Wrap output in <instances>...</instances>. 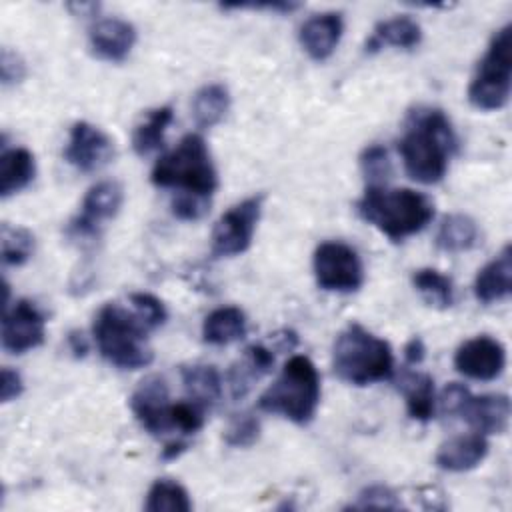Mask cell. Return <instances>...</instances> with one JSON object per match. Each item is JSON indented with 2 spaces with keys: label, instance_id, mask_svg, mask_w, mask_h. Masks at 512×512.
Instances as JSON below:
<instances>
[{
  "label": "cell",
  "instance_id": "6da1fadb",
  "mask_svg": "<svg viewBox=\"0 0 512 512\" xmlns=\"http://www.w3.org/2000/svg\"><path fill=\"white\" fill-rule=\"evenodd\" d=\"M458 140L440 108L420 106L408 114L398 150L406 174L422 184H436L448 170Z\"/></svg>",
  "mask_w": 512,
  "mask_h": 512
},
{
  "label": "cell",
  "instance_id": "7a4b0ae2",
  "mask_svg": "<svg viewBox=\"0 0 512 512\" xmlns=\"http://www.w3.org/2000/svg\"><path fill=\"white\" fill-rule=\"evenodd\" d=\"M356 210L362 220L398 242L426 228L434 216V202L410 188L368 186Z\"/></svg>",
  "mask_w": 512,
  "mask_h": 512
},
{
  "label": "cell",
  "instance_id": "3957f363",
  "mask_svg": "<svg viewBox=\"0 0 512 512\" xmlns=\"http://www.w3.org/2000/svg\"><path fill=\"white\" fill-rule=\"evenodd\" d=\"M92 332L100 354L122 370L144 368L154 358L146 344L148 326L134 310H126L116 302H108L98 310Z\"/></svg>",
  "mask_w": 512,
  "mask_h": 512
},
{
  "label": "cell",
  "instance_id": "277c9868",
  "mask_svg": "<svg viewBox=\"0 0 512 512\" xmlns=\"http://www.w3.org/2000/svg\"><path fill=\"white\" fill-rule=\"evenodd\" d=\"M334 374L354 386L388 380L394 372L392 348L360 324H348L332 348Z\"/></svg>",
  "mask_w": 512,
  "mask_h": 512
},
{
  "label": "cell",
  "instance_id": "5b68a950",
  "mask_svg": "<svg viewBox=\"0 0 512 512\" xmlns=\"http://www.w3.org/2000/svg\"><path fill=\"white\" fill-rule=\"evenodd\" d=\"M152 184L210 198L218 186V174L210 150L200 134L184 136L176 148L160 156L150 174Z\"/></svg>",
  "mask_w": 512,
  "mask_h": 512
},
{
  "label": "cell",
  "instance_id": "8992f818",
  "mask_svg": "<svg viewBox=\"0 0 512 512\" xmlns=\"http://www.w3.org/2000/svg\"><path fill=\"white\" fill-rule=\"evenodd\" d=\"M320 404V376L308 356L296 354L284 366L276 382L260 396L264 412L280 414L294 424H308Z\"/></svg>",
  "mask_w": 512,
  "mask_h": 512
},
{
  "label": "cell",
  "instance_id": "52a82bcc",
  "mask_svg": "<svg viewBox=\"0 0 512 512\" xmlns=\"http://www.w3.org/2000/svg\"><path fill=\"white\" fill-rule=\"evenodd\" d=\"M502 26L490 40L468 86V100L478 110H498L508 102L512 78V34Z\"/></svg>",
  "mask_w": 512,
  "mask_h": 512
},
{
  "label": "cell",
  "instance_id": "ba28073f",
  "mask_svg": "<svg viewBox=\"0 0 512 512\" xmlns=\"http://www.w3.org/2000/svg\"><path fill=\"white\" fill-rule=\"evenodd\" d=\"M262 202L264 196H250L238 204H234L230 210H226L214 230H212V242L210 252L214 258H228L242 254L250 248L256 224L262 214Z\"/></svg>",
  "mask_w": 512,
  "mask_h": 512
},
{
  "label": "cell",
  "instance_id": "9c48e42d",
  "mask_svg": "<svg viewBox=\"0 0 512 512\" xmlns=\"http://www.w3.org/2000/svg\"><path fill=\"white\" fill-rule=\"evenodd\" d=\"M316 284L328 292H356L364 284V266L354 248L344 242H322L314 252Z\"/></svg>",
  "mask_w": 512,
  "mask_h": 512
},
{
  "label": "cell",
  "instance_id": "30bf717a",
  "mask_svg": "<svg viewBox=\"0 0 512 512\" xmlns=\"http://www.w3.org/2000/svg\"><path fill=\"white\" fill-rule=\"evenodd\" d=\"M124 202V190L116 180H102L94 184L84 200L80 214L70 222L68 234L76 240L96 238L100 232V224L118 214Z\"/></svg>",
  "mask_w": 512,
  "mask_h": 512
},
{
  "label": "cell",
  "instance_id": "8fae6325",
  "mask_svg": "<svg viewBox=\"0 0 512 512\" xmlns=\"http://www.w3.org/2000/svg\"><path fill=\"white\" fill-rule=\"evenodd\" d=\"M46 316L30 300L22 298L6 308L2 320V348L10 354H24L44 342Z\"/></svg>",
  "mask_w": 512,
  "mask_h": 512
},
{
  "label": "cell",
  "instance_id": "7c38bea8",
  "mask_svg": "<svg viewBox=\"0 0 512 512\" xmlns=\"http://www.w3.org/2000/svg\"><path fill=\"white\" fill-rule=\"evenodd\" d=\"M130 410L142 428L154 436L172 430L170 392L162 376H146L130 396Z\"/></svg>",
  "mask_w": 512,
  "mask_h": 512
},
{
  "label": "cell",
  "instance_id": "4fadbf2b",
  "mask_svg": "<svg viewBox=\"0 0 512 512\" xmlns=\"http://www.w3.org/2000/svg\"><path fill=\"white\" fill-rule=\"evenodd\" d=\"M114 156V144L106 132L90 122H76L70 128V138L64 158L80 172H94L106 166Z\"/></svg>",
  "mask_w": 512,
  "mask_h": 512
},
{
  "label": "cell",
  "instance_id": "5bb4252c",
  "mask_svg": "<svg viewBox=\"0 0 512 512\" xmlns=\"http://www.w3.org/2000/svg\"><path fill=\"white\" fill-rule=\"evenodd\" d=\"M454 366L466 378L482 382L494 380L506 366V350L496 338L476 336L456 350Z\"/></svg>",
  "mask_w": 512,
  "mask_h": 512
},
{
  "label": "cell",
  "instance_id": "9a60e30c",
  "mask_svg": "<svg viewBox=\"0 0 512 512\" xmlns=\"http://www.w3.org/2000/svg\"><path fill=\"white\" fill-rule=\"evenodd\" d=\"M458 416L478 434H502L510 422V400L506 394H468Z\"/></svg>",
  "mask_w": 512,
  "mask_h": 512
},
{
  "label": "cell",
  "instance_id": "2e32d148",
  "mask_svg": "<svg viewBox=\"0 0 512 512\" xmlns=\"http://www.w3.org/2000/svg\"><path fill=\"white\" fill-rule=\"evenodd\" d=\"M88 38L90 48L98 58L106 62H122L136 42V28L122 18H104L90 28Z\"/></svg>",
  "mask_w": 512,
  "mask_h": 512
},
{
  "label": "cell",
  "instance_id": "e0dca14e",
  "mask_svg": "<svg viewBox=\"0 0 512 512\" xmlns=\"http://www.w3.org/2000/svg\"><path fill=\"white\" fill-rule=\"evenodd\" d=\"M344 32L340 12H322L310 16L300 28V44L314 60H326L338 46Z\"/></svg>",
  "mask_w": 512,
  "mask_h": 512
},
{
  "label": "cell",
  "instance_id": "ac0fdd59",
  "mask_svg": "<svg viewBox=\"0 0 512 512\" xmlns=\"http://www.w3.org/2000/svg\"><path fill=\"white\" fill-rule=\"evenodd\" d=\"M488 454V442L484 434L472 432L446 440L436 452V464L448 472H466L476 468Z\"/></svg>",
  "mask_w": 512,
  "mask_h": 512
},
{
  "label": "cell",
  "instance_id": "d6986e66",
  "mask_svg": "<svg viewBox=\"0 0 512 512\" xmlns=\"http://www.w3.org/2000/svg\"><path fill=\"white\" fill-rule=\"evenodd\" d=\"M512 288V248L504 246L502 252L492 258L474 280V296L482 304L500 302L510 296Z\"/></svg>",
  "mask_w": 512,
  "mask_h": 512
},
{
  "label": "cell",
  "instance_id": "ffe728a7",
  "mask_svg": "<svg viewBox=\"0 0 512 512\" xmlns=\"http://www.w3.org/2000/svg\"><path fill=\"white\" fill-rule=\"evenodd\" d=\"M274 366V352L264 344H252L244 350V356L230 368L228 382L234 400L244 398L256 380L268 374Z\"/></svg>",
  "mask_w": 512,
  "mask_h": 512
},
{
  "label": "cell",
  "instance_id": "44dd1931",
  "mask_svg": "<svg viewBox=\"0 0 512 512\" xmlns=\"http://www.w3.org/2000/svg\"><path fill=\"white\" fill-rule=\"evenodd\" d=\"M422 40L420 24L410 16H396L384 22H378L372 36L366 42V52H376L384 46H396L410 50Z\"/></svg>",
  "mask_w": 512,
  "mask_h": 512
},
{
  "label": "cell",
  "instance_id": "7402d4cb",
  "mask_svg": "<svg viewBox=\"0 0 512 512\" xmlns=\"http://www.w3.org/2000/svg\"><path fill=\"white\" fill-rule=\"evenodd\" d=\"M246 334V316L236 306H222L212 310L202 324V338L212 346L232 344Z\"/></svg>",
  "mask_w": 512,
  "mask_h": 512
},
{
  "label": "cell",
  "instance_id": "603a6c76",
  "mask_svg": "<svg viewBox=\"0 0 512 512\" xmlns=\"http://www.w3.org/2000/svg\"><path fill=\"white\" fill-rule=\"evenodd\" d=\"M34 156L26 148H10L0 156V194L8 198L34 180Z\"/></svg>",
  "mask_w": 512,
  "mask_h": 512
},
{
  "label": "cell",
  "instance_id": "cb8c5ba5",
  "mask_svg": "<svg viewBox=\"0 0 512 512\" xmlns=\"http://www.w3.org/2000/svg\"><path fill=\"white\" fill-rule=\"evenodd\" d=\"M182 384L188 392L190 400L212 406L222 396V378L214 366L208 364H192L180 370Z\"/></svg>",
  "mask_w": 512,
  "mask_h": 512
},
{
  "label": "cell",
  "instance_id": "d4e9b609",
  "mask_svg": "<svg viewBox=\"0 0 512 512\" xmlns=\"http://www.w3.org/2000/svg\"><path fill=\"white\" fill-rule=\"evenodd\" d=\"M402 392L410 418L428 422L434 418V380L430 374L408 372L402 378Z\"/></svg>",
  "mask_w": 512,
  "mask_h": 512
},
{
  "label": "cell",
  "instance_id": "484cf974",
  "mask_svg": "<svg viewBox=\"0 0 512 512\" xmlns=\"http://www.w3.org/2000/svg\"><path fill=\"white\" fill-rule=\"evenodd\" d=\"M230 94L222 84H206L192 98V116L200 128H212L226 116Z\"/></svg>",
  "mask_w": 512,
  "mask_h": 512
},
{
  "label": "cell",
  "instance_id": "4316f807",
  "mask_svg": "<svg viewBox=\"0 0 512 512\" xmlns=\"http://www.w3.org/2000/svg\"><path fill=\"white\" fill-rule=\"evenodd\" d=\"M174 112L170 106H158L146 114L142 122L136 124L132 132V148L136 154L146 156L158 150L164 142V132L172 122Z\"/></svg>",
  "mask_w": 512,
  "mask_h": 512
},
{
  "label": "cell",
  "instance_id": "83f0119b",
  "mask_svg": "<svg viewBox=\"0 0 512 512\" xmlns=\"http://www.w3.org/2000/svg\"><path fill=\"white\" fill-rule=\"evenodd\" d=\"M478 240V226L466 214H448L438 232L436 246L444 252H464L470 250Z\"/></svg>",
  "mask_w": 512,
  "mask_h": 512
},
{
  "label": "cell",
  "instance_id": "f1b7e54d",
  "mask_svg": "<svg viewBox=\"0 0 512 512\" xmlns=\"http://www.w3.org/2000/svg\"><path fill=\"white\" fill-rule=\"evenodd\" d=\"M144 508L148 512H190L192 502L182 484L162 478L150 486Z\"/></svg>",
  "mask_w": 512,
  "mask_h": 512
},
{
  "label": "cell",
  "instance_id": "f546056e",
  "mask_svg": "<svg viewBox=\"0 0 512 512\" xmlns=\"http://www.w3.org/2000/svg\"><path fill=\"white\" fill-rule=\"evenodd\" d=\"M414 288L434 308H450L454 302V286L448 276L434 268H420L412 276Z\"/></svg>",
  "mask_w": 512,
  "mask_h": 512
},
{
  "label": "cell",
  "instance_id": "4dcf8cb0",
  "mask_svg": "<svg viewBox=\"0 0 512 512\" xmlns=\"http://www.w3.org/2000/svg\"><path fill=\"white\" fill-rule=\"evenodd\" d=\"M0 246H2V262L6 266H20L34 252V236L28 228L12 226L4 222L0 228Z\"/></svg>",
  "mask_w": 512,
  "mask_h": 512
},
{
  "label": "cell",
  "instance_id": "1f68e13d",
  "mask_svg": "<svg viewBox=\"0 0 512 512\" xmlns=\"http://www.w3.org/2000/svg\"><path fill=\"white\" fill-rule=\"evenodd\" d=\"M360 168L368 186H386L388 178L392 176V162L388 150L380 144H372L362 150L360 154Z\"/></svg>",
  "mask_w": 512,
  "mask_h": 512
},
{
  "label": "cell",
  "instance_id": "d6a6232c",
  "mask_svg": "<svg viewBox=\"0 0 512 512\" xmlns=\"http://www.w3.org/2000/svg\"><path fill=\"white\" fill-rule=\"evenodd\" d=\"M130 306L140 316V320L148 326V330H156L158 326H162L166 322L164 304L148 292L130 294Z\"/></svg>",
  "mask_w": 512,
  "mask_h": 512
},
{
  "label": "cell",
  "instance_id": "836d02e7",
  "mask_svg": "<svg viewBox=\"0 0 512 512\" xmlns=\"http://www.w3.org/2000/svg\"><path fill=\"white\" fill-rule=\"evenodd\" d=\"M260 436V422L256 416L252 414H240L236 416L228 430L224 432V440L226 444L230 446H236V448H248L252 446Z\"/></svg>",
  "mask_w": 512,
  "mask_h": 512
},
{
  "label": "cell",
  "instance_id": "e575fe53",
  "mask_svg": "<svg viewBox=\"0 0 512 512\" xmlns=\"http://www.w3.org/2000/svg\"><path fill=\"white\" fill-rule=\"evenodd\" d=\"M400 506L402 504H400L398 496L390 488L380 486V484L364 488L358 494V500L354 504H350V508H390V510H396Z\"/></svg>",
  "mask_w": 512,
  "mask_h": 512
},
{
  "label": "cell",
  "instance_id": "d590c367",
  "mask_svg": "<svg viewBox=\"0 0 512 512\" xmlns=\"http://www.w3.org/2000/svg\"><path fill=\"white\" fill-rule=\"evenodd\" d=\"M210 206V198L204 196H194V194H176L172 198V214L178 220L194 222L200 220Z\"/></svg>",
  "mask_w": 512,
  "mask_h": 512
},
{
  "label": "cell",
  "instance_id": "8d00e7d4",
  "mask_svg": "<svg viewBox=\"0 0 512 512\" xmlns=\"http://www.w3.org/2000/svg\"><path fill=\"white\" fill-rule=\"evenodd\" d=\"M0 74H2V84H16L24 78L26 74V66L22 62V58L16 52H10L8 48L2 50V58H0Z\"/></svg>",
  "mask_w": 512,
  "mask_h": 512
},
{
  "label": "cell",
  "instance_id": "74e56055",
  "mask_svg": "<svg viewBox=\"0 0 512 512\" xmlns=\"http://www.w3.org/2000/svg\"><path fill=\"white\" fill-rule=\"evenodd\" d=\"M470 394V390L466 388V386H462V384H458V382H450L444 390H442V394H440V410L444 412V414H448V416H454V414H458V410L462 408V404H464V400H466V396Z\"/></svg>",
  "mask_w": 512,
  "mask_h": 512
},
{
  "label": "cell",
  "instance_id": "f35d334b",
  "mask_svg": "<svg viewBox=\"0 0 512 512\" xmlns=\"http://www.w3.org/2000/svg\"><path fill=\"white\" fill-rule=\"evenodd\" d=\"M24 390V384H22V378L16 370H10V368H2V374H0V400L2 402H10L14 398H18Z\"/></svg>",
  "mask_w": 512,
  "mask_h": 512
},
{
  "label": "cell",
  "instance_id": "ab89813d",
  "mask_svg": "<svg viewBox=\"0 0 512 512\" xmlns=\"http://www.w3.org/2000/svg\"><path fill=\"white\" fill-rule=\"evenodd\" d=\"M224 10H230V8H252V10H272V12H290V10H296L298 4L294 2H264V4H224L222 6Z\"/></svg>",
  "mask_w": 512,
  "mask_h": 512
},
{
  "label": "cell",
  "instance_id": "60d3db41",
  "mask_svg": "<svg viewBox=\"0 0 512 512\" xmlns=\"http://www.w3.org/2000/svg\"><path fill=\"white\" fill-rule=\"evenodd\" d=\"M424 352H426L424 342L418 336L410 338L408 344L404 346V358H406L408 364H420L424 360Z\"/></svg>",
  "mask_w": 512,
  "mask_h": 512
},
{
  "label": "cell",
  "instance_id": "b9f144b4",
  "mask_svg": "<svg viewBox=\"0 0 512 512\" xmlns=\"http://www.w3.org/2000/svg\"><path fill=\"white\" fill-rule=\"evenodd\" d=\"M68 346H70V350H72V354H74L76 358H82V356H86V352H88L86 336H84L82 332H78V330H74V332L68 334Z\"/></svg>",
  "mask_w": 512,
  "mask_h": 512
},
{
  "label": "cell",
  "instance_id": "7bdbcfd3",
  "mask_svg": "<svg viewBox=\"0 0 512 512\" xmlns=\"http://www.w3.org/2000/svg\"><path fill=\"white\" fill-rule=\"evenodd\" d=\"M186 448H188V442H186V440H174V442H170V444L164 446L162 458H164V460H174V458H178Z\"/></svg>",
  "mask_w": 512,
  "mask_h": 512
}]
</instances>
